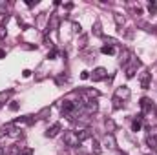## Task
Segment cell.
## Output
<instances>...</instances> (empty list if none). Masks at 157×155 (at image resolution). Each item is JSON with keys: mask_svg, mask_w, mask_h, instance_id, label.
Listing matches in <instances>:
<instances>
[{"mask_svg": "<svg viewBox=\"0 0 157 155\" xmlns=\"http://www.w3.org/2000/svg\"><path fill=\"white\" fill-rule=\"evenodd\" d=\"M92 150H93V153H95V155H99V153L102 151V148H101L99 141H95V139H93V146H92Z\"/></svg>", "mask_w": 157, "mask_h": 155, "instance_id": "17", "label": "cell"}, {"mask_svg": "<svg viewBox=\"0 0 157 155\" xmlns=\"http://www.w3.org/2000/svg\"><path fill=\"white\" fill-rule=\"evenodd\" d=\"M6 35H8L6 26H0V40H4V38H6Z\"/></svg>", "mask_w": 157, "mask_h": 155, "instance_id": "21", "label": "cell"}, {"mask_svg": "<svg viewBox=\"0 0 157 155\" xmlns=\"http://www.w3.org/2000/svg\"><path fill=\"white\" fill-rule=\"evenodd\" d=\"M106 130H108V133H113L115 131V122L111 119H106Z\"/></svg>", "mask_w": 157, "mask_h": 155, "instance_id": "15", "label": "cell"}, {"mask_svg": "<svg viewBox=\"0 0 157 155\" xmlns=\"http://www.w3.org/2000/svg\"><path fill=\"white\" fill-rule=\"evenodd\" d=\"M104 144L110 148V150H113V148H117V141H115V137H113V133H106L104 135Z\"/></svg>", "mask_w": 157, "mask_h": 155, "instance_id": "6", "label": "cell"}, {"mask_svg": "<svg viewBox=\"0 0 157 155\" xmlns=\"http://www.w3.org/2000/svg\"><path fill=\"white\" fill-rule=\"evenodd\" d=\"M13 93V90H4V91H0V106H4L9 99V95Z\"/></svg>", "mask_w": 157, "mask_h": 155, "instance_id": "10", "label": "cell"}, {"mask_svg": "<svg viewBox=\"0 0 157 155\" xmlns=\"http://www.w3.org/2000/svg\"><path fill=\"white\" fill-rule=\"evenodd\" d=\"M113 108H115V109H121V108H122L121 100H119V99H115V97H113Z\"/></svg>", "mask_w": 157, "mask_h": 155, "instance_id": "22", "label": "cell"}, {"mask_svg": "<svg viewBox=\"0 0 157 155\" xmlns=\"http://www.w3.org/2000/svg\"><path fill=\"white\" fill-rule=\"evenodd\" d=\"M137 66H139L137 60H133V64L128 66V70H126V77H128V79H133V77H135V70H137Z\"/></svg>", "mask_w": 157, "mask_h": 155, "instance_id": "9", "label": "cell"}, {"mask_svg": "<svg viewBox=\"0 0 157 155\" xmlns=\"http://www.w3.org/2000/svg\"><path fill=\"white\" fill-rule=\"evenodd\" d=\"M62 130V126L59 124V122H55L53 126H50L48 128V131H46V137H50V139H53V137H57L59 135V131Z\"/></svg>", "mask_w": 157, "mask_h": 155, "instance_id": "3", "label": "cell"}, {"mask_svg": "<svg viewBox=\"0 0 157 155\" xmlns=\"http://www.w3.org/2000/svg\"><path fill=\"white\" fill-rule=\"evenodd\" d=\"M108 77V71L104 70V68H97V70H93V75H92V79L97 82V80H104Z\"/></svg>", "mask_w": 157, "mask_h": 155, "instance_id": "4", "label": "cell"}, {"mask_svg": "<svg viewBox=\"0 0 157 155\" xmlns=\"http://www.w3.org/2000/svg\"><path fill=\"white\" fill-rule=\"evenodd\" d=\"M128 57H130V53L128 51H122L121 53V64H126L128 62Z\"/></svg>", "mask_w": 157, "mask_h": 155, "instance_id": "19", "label": "cell"}, {"mask_svg": "<svg viewBox=\"0 0 157 155\" xmlns=\"http://www.w3.org/2000/svg\"><path fill=\"white\" fill-rule=\"evenodd\" d=\"M143 128V122H141V119H135L131 122V131H139Z\"/></svg>", "mask_w": 157, "mask_h": 155, "instance_id": "16", "label": "cell"}, {"mask_svg": "<svg viewBox=\"0 0 157 155\" xmlns=\"http://www.w3.org/2000/svg\"><path fill=\"white\" fill-rule=\"evenodd\" d=\"M64 144L70 146V148H75L80 144L79 137H77V131H64Z\"/></svg>", "mask_w": 157, "mask_h": 155, "instance_id": "1", "label": "cell"}, {"mask_svg": "<svg viewBox=\"0 0 157 155\" xmlns=\"http://www.w3.org/2000/svg\"><path fill=\"white\" fill-rule=\"evenodd\" d=\"M6 153H8V155H20V153H22V148H20L18 144H11Z\"/></svg>", "mask_w": 157, "mask_h": 155, "instance_id": "11", "label": "cell"}, {"mask_svg": "<svg viewBox=\"0 0 157 155\" xmlns=\"http://www.w3.org/2000/svg\"><path fill=\"white\" fill-rule=\"evenodd\" d=\"M95 35H102V31H101V24H99V22H97V24H95Z\"/></svg>", "mask_w": 157, "mask_h": 155, "instance_id": "25", "label": "cell"}, {"mask_svg": "<svg viewBox=\"0 0 157 155\" xmlns=\"http://www.w3.org/2000/svg\"><path fill=\"white\" fill-rule=\"evenodd\" d=\"M8 13V4L6 0H0V15H6Z\"/></svg>", "mask_w": 157, "mask_h": 155, "instance_id": "18", "label": "cell"}, {"mask_svg": "<svg viewBox=\"0 0 157 155\" xmlns=\"http://www.w3.org/2000/svg\"><path fill=\"white\" fill-rule=\"evenodd\" d=\"M146 142H148V146H152V148L157 146V130H150V133L146 135Z\"/></svg>", "mask_w": 157, "mask_h": 155, "instance_id": "5", "label": "cell"}, {"mask_svg": "<svg viewBox=\"0 0 157 155\" xmlns=\"http://www.w3.org/2000/svg\"><path fill=\"white\" fill-rule=\"evenodd\" d=\"M155 115H157V109H155Z\"/></svg>", "mask_w": 157, "mask_h": 155, "instance_id": "32", "label": "cell"}, {"mask_svg": "<svg viewBox=\"0 0 157 155\" xmlns=\"http://www.w3.org/2000/svg\"><path fill=\"white\" fill-rule=\"evenodd\" d=\"M130 97H131V91H130L128 86H119L117 90H115V99H119V100H128Z\"/></svg>", "mask_w": 157, "mask_h": 155, "instance_id": "2", "label": "cell"}, {"mask_svg": "<svg viewBox=\"0 0 157 155\" xmlns=\"http://www.w3.org/2000/svg\"><path fill=\"white\" fill-rule=\"evenodd\" d=\"M0 58H6V51L4 49H0Z\"/></svg>", "mask_w": 157, "mask_h": 155, "instance_id": "31", "label": "cell"}, {"mask_svg": "<svg viewBox=\"0 0 157 155\" xmlns=\"http://www.w3.org/2000/svg\"><path fill=\"white\" fill-rule=\"evenodd\" d=\"M73 28H75L77 33H80V24H73Z\"/></svg>", "mask_w": 157, "mask_h": 155, "instance_id": "28", "label": "cell"}, {"mask_svg": "<svg viewBox=\"0 0 157 155\" xmlns=\"http://www.w3.org/2000/svg\"><path fill=\"white\" fill-rule=\"evenodd\" d=\"M9 109H11V112H17V109H18V102H15V100H13V102L9 104Z\"/></svg>", "mask_w": 157, "mask_h": 155, "instance_id": "23", "label": "cell"}, {"mask_svg": "<svg viewBox=\"0 0 157 155\" xmlns=\"http://www.w3.org/2000/svg\"><path fill=\"white\" fill-rule=\"evenodd\" d=\"M80 79H82V80L89 79V73H88V71H82V73H80Z\"/></svg>", "mask_w": 157, "mask_h": 155, "instance_id": "26", "label": "cell"}, {"mask_svg": "<svg viewBox=\"0 0 157 155\" xmlns=\"http://www.w3.org/2000/svg\"><path fill=\"white\" fill-rule=\"evenodd\" d=\"M113 18H115V22H117V24L121 26L122 24V22H124V18H121V15H113Z\"/></svg>", "mask_w": 157, "mask_h": 155, "instance_id": "24", "label": "cell"}, {"mask_svg": "<svg viewBox=\"0 0 157 155\" xmlns=\"http://www.w3.org/2000/svg\"><path fill=\"white\" fill-rule=\"evenodd\" d=\"M101 53H104V55H113V53H115V48H113V46H102V48H101Z\"/></svg>", "mask_w": 157, "mask_h": 155, "instance_id": "14", "label": "cell"}, {"mask_svg": "<svg viewBox=\"0 0 157 155\" xmlns=\"http://www.w3.org/2000/svg\"><path fill=\"white\" fill-rule=\"evenodd\" d=\"M48 58H55V49H51V53L48 55Z\"/></svg>", "mask_w": 157, "mask_h": 155, "instance_id": "30", "label": "cell"}, {"mask_svg": "<svg viewBox=\"0 0 157 155\" xmlns=\"http://www.w3.org/2000/svg\"><path fill=\"white\" fill-rule=\"evenodd\" d=\"M77 137H79L80 142L86 141V139H92V130H89V128H82V130H79V131H77Z\"/></svg>", "mask_w": 157, "mask_h": 155, "instance_id": "7", "label": "cell"}, {"mask_svg": "<svg viewBox=\"0 0 157 155\" xmlns=\"http://www.w3.org/2000/svg\"><path fill=\"white\" fill-rule=\"evenodd\" d=\"M26 4H28V6L31 7V6H35V4H37V0H35V2H33V0H28V2H26Z\"/></svg>", "mask_w": 157, "mask_h": 155, "instance_id": "29", "label": "cell"}, {"mask_svg": "<svg viewBox=\"0 0 157 155\" xmlns=\"http://www.w3.org/2000/svg\"><path fill=\"white\" fill-rule=\"evenodd\" d=\"M148 86H150V73L144 71V73L141 75V88H144V90H146Z\"/></svg>", "mask_w": 157, "mask_h": 155, "instance_id": "12", "label": "cell"}, {"mask_svg": "<svg viewBox=\"0 0 157 155\" xmlns=\"http://www.w3.org/2000/svg\"><path fill=\"white\" fill-rule=\"evenodd\" d=\"M29 75H31V71H29V70H24V71H22V77H26V79H28Z\"/></svg>", "mask_w": 157, "mask_h": 155, "instance_id": "27", "label": "cell"}, {"mask_svg": "<svg viewBox=\"0 0 157 155\" xmlns=\"http://www.w3.org/2000/svg\"><path fill=\"white\" fill-rule=\"evenodd\" d=\"M59 24H60V18H59V15H51V16H50V22H48V28H50V31H51V29H59Z\"/></svg>", "mask_w": 157, "mask_h": 155, "instance_id": "8", "label": "cell"}, {"mask_svg": "<svg viewBox=\"0 0 157 155\" xmlns=\"http://www.w3.org/2000/svg\"><path fill=\"white\" fill-rule=\"evenodd\" d=\"M148 11L153 15V13L157 11V4H155V2H150V4H148Z\"/></svg>", "mask_w": 157, "mask_h": 155, "instance_id": "20", "label": "cell"}, {"mask_svg": "<svg viewBox=\"0 0 157 155\" xmlns=\"http://www.w3.org/2000/svg\"><path fill=\"white\" fill-rule=\"evenodd\" d=\"M141 108H143V112H150V109L153 108V106H152V100H150V99H146V97H144V99H141Z\"/></svg>", "mask_w": 157, "mask_h": 155, "instance_id": "13", "label": "cell"}]
</instances>
